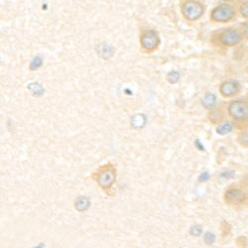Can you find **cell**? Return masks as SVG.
<instances>
[{"mask_svg":"<svg viewBox=\"0 0 248 248\" xmlns=\"http://www.w3.org/2000/svg\"><path fill=\"white\" fill-rule=\"evenodd\" d=\"M236 10L234 5L229 3H220L215 6L210 13V18L212 21L219 23H227L232 21L236 17Z\"/></svg>","mask_w":248,"mask_h":248,"instance_id":"cell-1","label":"cell"},{"mask_svg":"<svg viewBox=\"0 0 248 248\" xmlns=\"http://www.w3.org/2000/svg\"><path fill=\"white\" fill-rule=\"evenodd\" d=\"M247 72H248V69H247Z\"/></svg>","mask_w":248,"mask_h":248,"instance_id":"cell-26","label":"cell"},{"mask_svg":"<svg viewBox=\"0 0 248 248\" xmlns=\"http://www.w3.org/2000/svg\"><path fill=\"white\" fill-rule=\"evenodd\" d=\"M204 240L205 242V244L211 245L214 242V240H215V236H214V233H210V232H206V233L205 234V236H204Z\"/></svg>","mask_w":248,"mask_h":248,"instance_id":"cell-20","label":"cell"},{"mask_svg":"<svg viewBox=\"0 0 248 248\" xmlns=\"http://www.w3.org/2000/svg\"><path fill=\"white\" fill-rule=\"evenodd\" d=\"M247 102H248V98H247Z\"/></svg>","mask_w":248,"mask_h":248,"instance_id":"cell-25","label":"cell"},{"mask_svg":"<svg viewBox=\"0 0 248 248\" xmlns=\"http://www.w3.org/2000/svg\"><path fill=\"white\" fill-rule=\"evenodd\" d=\"M159 44V37L157 33L153 30L145 32L141 37V45L145 50L152 51L154 50Z\"/></svg>","mask_w":248,"mask_h":248,"instance_id":"cell-7","label":"cell"},{"mask_svg":"<svg viewBox=\"0 0 248 248\" xmlns=\"http://www.w3.org/2000/svg\"><path fill=\"white\" fill-rule=\"evenodd\" d=\"M115 181V173L113 170H105L101 172L98 176V185L102 189H108L110 188Z\"/></svg>","mask_w":248,"mask_h":248,"instance_id":"cell-8","label":"cell"},{"mask_svg":"<svg viewBox=\"0 0 248 248\" xmlns=\"http://www.w3.org/2000/svg\"><path fill=\"white\" fill-rule=\"evenodd\" d=\"M247 199V195L244 191L239 189H229L224 194V201L230 205H238L243 204Z\"/></svg>","mask_w":248,"mask_h":248,"instance_id":"cell-5","label":"cell"},{"mask_svg":"<svg viewBox=\"0 0 248 248\" xmlns=\"http://www.w3.org/2000/svg\"><path fill=\"white\" fill-rule=\"evenodd\" d=\"M237 141L240 146L244 148H248V131H242L238 134Z\"/></svg>","mask_w":248,"mask_h":248,"instance_id":"cell-14","label":"cell"},{"mask_svg":"<svg viewBox=\"0 0 248 248\" xmlns=\"http://www.w3.org/2000/svg\"><path fill=\"white\" fill-rule=\"evenodd\" d=\"M228 113L235 121L244 122L248 120V102L244 100H234L228 105Z\"/></svg>","mask_w":248,"mask_h":248,"instance_id":"cell-2","label":"cell"},{"mask_svg":"<svg viewBox=\"0 0 248 248\" xmlns=\"http://www.w3.org/2000/svg\"><path fill=\"white\" fill-rule=\"evenodd\" d=\"M240 92V83L236 80H227L220 85L219 92L223 97H232Z\"/></svg>","mask_w":248,"mask_h":248,"instance_id":"cell-6","label":"cell"},{"mask_svg":"<svg viewBox=\"0 0 248 248\" xmlns=\"http://www.w3.org/2000/svg\"><path fill=\"white\" fill-rule=\"evenodd\" d=\"M221 177H223V178H232V177H234V173L233 172H223V173L221 174Z\"/></svg>","mask_w":248,"mask_h":248,"instance_id":"cell-24","label":"cell"},{"mask_svg":"<svg viewBox=\"0 0 248 248\" xmlns=\"http://www.w3.org/2000/svg\"><path fill=\"white\" fill-rule=\"evenodd\" d=\"M215 101H216V97L214 93H207L202 97L201 103H202V105H204V107L210 109V108H212L214 106Z\"/></svg>","mask_w":248,"mask_h":248,"instance_id":"cell-10","label":"cell"},{"mask_svg":"<svg viewBox=\"0 0 248 248\" xmlns=\"http://www.w3.org/2000/svg\"><path fill=\"white\" fill-rule=\"evenodd\" d=\"M202 232V229L200 225H195V226H192L191 227V230H190V233L194 236H200Z\"/></svg>","mask_w":248,"mask_h":248,"instance_id":"cell-22","label":"cell"},{"mask_svg":"<svg viewBox=\"0 0 248 248\" xmlns=\"http://www.w3.org/2000/svg\"><path fill=\"white\" fill-rule=\"evenodd\" d=\"M238 13L242 18L248 20V0L242 2L238 6Z\"/></svg>","mask_w":248,"mask_h":248,"instance_id":"cell-16","label":"cell"},{"mask_svg":"<svg viewBox=\"0 0 248 248\" xmlns=\"http://www.w3.org/2000/svg\"><path fill=\"white\" fill-rule=\"evenodd\" d=\"M180 79V74L178 72H171L167 75V79L171 83H176Z\"/></svg>","mask_w":248,"mask_h":248,"instance_id":"cell-18","label":"cell"},{"mask_svg":"<svg viewBox=\"0 0 248 248\" xmlns=\"http://www.w3.org/2000/svg\"><path fill=\"white\" fill-rule=\"evenodd\" d=\"M204 6L198 1L190 0L187 1L183 6V14L186 19L190 21H195V20L200 19L202 14H204Z\"/></svg>","mask_w":248,"mask_h":248,"instance_id":"cell-4","label":"cell"},{"mask_svg":"<svg viewBox=\"0 0 248 248\" xmlns=\"http://www.w3.org/2000/svg\"><path fill=\"white\" fill-rule=\"evenodd\" d=\"M42 65H43V60L40 58V57H36V58H34L33 61L31 62V65H30V69H31L32 70H37L38 68L41 67Z\"/></svg>","mask_w":248,"mask_h":248,"instance_id":"cell-19","label":"cell"},{"mask_svg":"<svg viewBox=\"0 0 248 248\" xmlns=\"http://www.w3.org/2000/svg\"><path fill=\"white\" fill-rule=\"evenodd\" d=\"M242 34L240 30H237L234 28H229L223 30L219 36V42L227 47H233L238 45L242 40Z\"/></svg>","mask_w":248,"mask_h":248,"instance_id":"cell-3","label":"cell"},{"mask_svg":"<svg viewBox=\"0 0 248 248\" xmlns=\"http://www.w3.org/2000/svg\"><path fill=\"white\" fill-rule=\"evenodd\" d=\"M97 52L100 57L107 59L112 56V47L106 44H101L97 47Z\"/></svg>","mask_w":248,"mask_h":248,"instance_id":"cell-12","label":"cell"},{"mask_svg":"<svg viewBox=\"0 0 248 248\" xmlns=\"http://www.w3.org/2000/svg\"><path fill=\"white\" fill-rule=\"evenodd\" d=\"M240 32L242 37L248 41V21H245L240 25Z\"/></svg>","mask_w":248,"mask_h":248,"instance_id":"cell-21","label":"cell"},{"mask_svg":"<svg viewBox=\"0 0 248 248\" xmlns=\"http://www.w3.org/2000/svg\"><path fill=\"white\" fill-rule=\"evenodd\" d=\"M29 89L33 92L35 95H41L44 92L43 88L39 83H31L29 85Z\"/></svg>","mask_w":248,"mask_h":248,"instance_id":"cell-17","label":"cell"},{"mask_svg":"<svg viewBox=\"0 0 248 248\" xmlns=\"http://www.w3.org/2000/svg\"><path fill=\"white\" fill-rule=\"evenodd\" d=\"M209 179H210V174L207 173V172H205V173H202L200 176V178H199L200 182H206Z\"/></svg>","mask_w":248,"mask_h":248,"instance_id":"cell-23","label":"cell"},{"mask_svg":"<svg viewBox=\"0 0 248 248\" xmlns=\"http://www.w3.org/2000/svg\"><path fill=\"white\" fill-rule=\"evenodd\" d=\"M222 119H223V113L220 110H214L210 114V120L214 123H219Z\"/></svg>","mask_w":248,"mask_h":248,"instance_id":"cell-15","label":"cell"},{"mask_svg":"<svg viewBox=\"0 0 248 248\" xmlns=\"http://www.w3.org/2000/svg\"><path fill=\"white\" fill-rule=\"evenodd\" d=\"M232 129H233V125L231 122H225L223 124H220L216 127V132L219 135H225L231 132Z\"/></svg>","mask_w":248,"mask_h":248,"instance_id":"cell-13","label":"cell"},{"mask_svg":"<svg viewBox=\"0 0 248 248\" xmlns=\"http://www.w3.org/2000/svg\"><path fill=\"white\" fill-rule=\"evenodd\" d=\"M146 123V117L143 114H136L131 119V125L134 128H143Z\"/></svg>","mask_w":248,"mask_h":248,"instance_id":"cell-9","label":"cell"},{"mask_svg":"<svg viewBox=\"0 0 248 248\" xmlns=\"http://www.w3.org/2000/svg\"><path fill=\"white\" fill-rule=\"evenodd\" d=\"M74 206L79 211H84L89 207V201L85 196H79L74 202Z\"/></svg>","mask_w":248,"mask_h":248,"instance_id":"cell-11","label":"cell"}]
</instances>
